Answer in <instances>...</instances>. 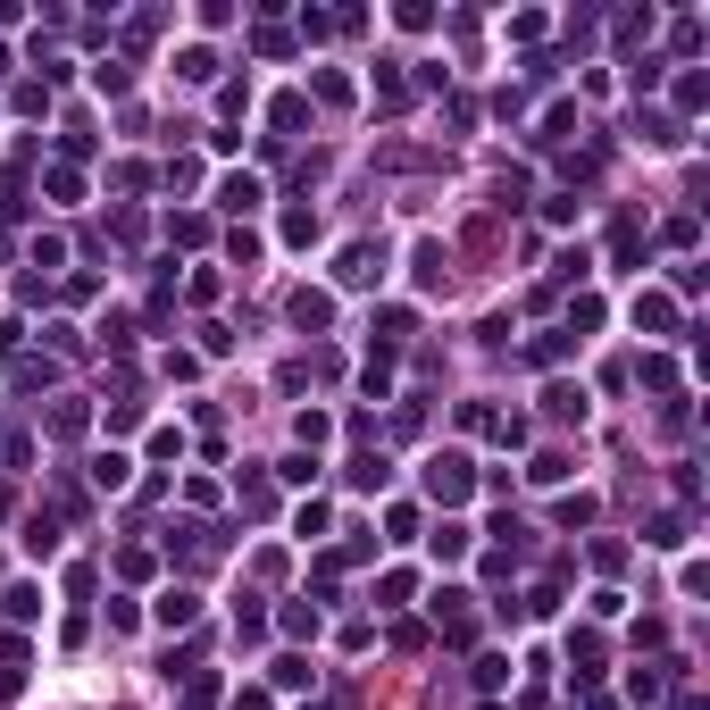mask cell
<instances>
[{
  "instance_id": "1",
  "label": "cell",
  "mask_w": 710,
  "mask_h": 710,
  "mask_svg": "<svg viewBox=\"0 0 710 710\" xmlns=\"http://www.w3.org/2000/svg\"><path fill=\"white\" fill-rule=\"evenodd\" d=\"M426 493H435L443 510L468 502V493H477V477H468V452H435V460H426Z\"/></svg>"
},
{
  "instance_id": "2",
  "label": "cell",
  "mask_w": 710,
  "mask_h": 710,
  "mask_svg": "<svg viewBox=\"0 0 710 710\" xmlns=\"http://www.w3.org/2000/svg\"><path fill=\"white\" fill-rule=\"evenodd\" d=\"M376 276H385V251H376V243H351V251L335 259V284H351V293H360V284H376Z\"/></svg>"
},
{
  "instance_id": "3",
  "label": "cell",
  "mask_w": 710,
  "mask_h": 710,
  "mask_svg": "<svg viewBox=\"0 0 710 710\" xmlns=\"http://www.w3.org/2000/svg\"><path fill=\"white\" fill-rule=\"evenodd\" d=\"M293 326H301V335L335 326V293H310V284H301V293H293Z\"/></svg>"
},
{
  "instance_id": "4",
  "label": "cell",
  "mask_w": 710,
  "mask_h": 710,
  "mask_svg": "<svg viewBox=\"0 0 710 710\" xmlns=\"http://www.w3.org/2000/svg\"><path fill=\"white\" fill-rule=\"evenodd\" d=\"M635 326H644V335H669V326H677V301L669 293H635Z\"/></svg>"
},
{
  "instance_id": "5",
  "label": "cell",
  "mask_w": 710,
  "mask_h": 710,
  "mask_svg": "<svg viewBox=\"0 0 710 710\" xmlns=\"http://www.w3.org/2000/svg\"><path fill=\"white\" fill-rule=\"evenodd\" d=\"M418 284H426V293H443V284H452V259H443V243H418Z\"/></svg>"
},
{
  "instance_id": "6",
  "label": "cell",
  "mask_w": 710,
  "mask_h": 710,
  "mask_svg": "<svg viewBox=\"0 0 710 710\" xmlns=\"http://www.w3.org/2000/svg\"><path fill=\"white\" fill-rule=\"evenodd\" d=\"M610 259H619V268H635V259H644V226H635V218L610 226Z\"/></svg>"
},
{
  "instance_id": "7",
  "label": "cell",
  "mask_w": 710,
  "mask_h": 710,
  "mask_svg": "<svg viewBox=\"0 0 710 710\" xmlns=\"http://www.w3.org/2000/svg\"><path fill=\"white\" fill-rule=\"evenodd\" d=\"M193 619H201V602L184 594V585H176V594H159V627H193Z\"/></svg>"
},
{
  "instance_id": "8",
  "label": "cell",
  "mask_w": 710,
  "mask_h": 710,
  "mask_svg": "<svg viewBox=\"0 0 710 710\" xmlns=\"http://www.w3.org/2000/svg\"><path fill=\"white\" fill-rule=\"evenodd\" d=\"M218 201H226V209H259V176H226Z\"/></svg>"
},
{
  "instance_id": "9",
  "label": "cell",
  "mask_w": 710,
  "mask_h": 710,
  "mask_svg": "<svg viewBox=\"0 0 710 710\" xmlns=\"http://www.w3.org/2000/svg\"><path fill=\"white\" fill-rule=\"evenodd\" d=\"M585 326H602V301H594V293H577V301H568V335L585 343Z\"/></svg>"
},
{
  "instance_id": "10",
  "label": "cell",
  "mask_w": 710,
  "mask_h": 710,
  "mask_svg": "<svg viewBox=\"0 0 710 710\" xmlns=\"http://www.w3.org/2000/svg\"><path fill=\"white\" fill-rule=\"evenodd\" d=\"M543 410H552V418H585V393L577 385H552V393H543Z\"/></svg>"
},
{
  "instance_id": "11",
  "label": "cell",
  "mask_w": 710,
  "mask_h": 710,
  "mask_svg": "<svg viewBox=\"0 0 710 710\" xmlns=\"http://www.w3.org/2000/svg\"><path fill=\"white\" fill-rule=\"evenodd\" d=\"M126 468H134L126 452H101V460H92V485H109V493H117V485H126Z\"/></svg>"
},
{
  "instance_id": "12",
  "label": "cell",
  "mask_w": 710,
  "mask_h": 710,
  "mask_svg": "<svg viewBox=\"0 0 710 710\" xmlns=\"http://www.w3.org/2000/svg\"><path fill=\"white\" fill-rule=\"evenodd\" d=\"M644 543H660V552H677V543H685V510H669V518H652V535Z\"/></svg>"
},
{
  "instance_id": "13",
  "label": "cell",
  "mask_w": 710,
  "mask_h": 710,
  "mask_svg": "<svg viewBox=\"0 0 710 710\" xmlns=\"http://www.w3.org/2000/svg\"><path fill=\"white\" fill-rule=\"evenodd\" d=\"M0 610H9V619H34L42 594H34V585H9V594H0Z\"/></svg>"
},
{
  "instance_id": "14",
  "label": "cell",
  "mask_w": 710,
  "mask_h": 710,
  "mask_svg": "<svg viewBox=\"0 0 710 710\" xmlns=\"http://www.w3.org/2000/svg\"><path fill=\"white\" fill-rule=\"evenodd\" d=\"M176 76H184V84H209V76H218V59H209V51H184Z\"/></svg>"
},
{
  "instance_id": "15",
  "label": "cell",
  "mask_w": 710,
  "mask_h": 710,
  "mask_svg": "<svg viewBox=\"0 0 710 710\" xmlns=\"http://www.w3.org/2000/svg\"><path fill=\"white\" fill-rule=\"evenodd\" d=\"M351 485H360V493H376V485H385V460H376V452H360V460H351Z\"/></svg>"
},
{
  "instance_id": "16",
  "label": "cell",
  "mask_w": 710,
  "mask_h": 710,
  "mask_svg": "<svg viewBox=\"0 0 710 710\" xmlns=\"http://www.w3.org/2000/svg\"><path fill=\"white\" fill-rule=\"evenodd\" d=\"M635 376H644V385H652V393H669V385H677V360H660V351H652V360H644V368H635Z\"/></svg>"
},
{
  "instance_id": "17",
  "label": "cell",
  "mask_w": 710,
  "mask_h": 710,
  "mask_svg": "<svg viewBox=\"0 0 710 710\" xmlns=\"http://www.w3.org/2000/svg\"><path fill=\"white\" fill-rule=\"evenodd\" d=\"M376 101H385V109H401V101H410V84H401L393 67H376Z\"/></svg>"
},
{
  "instance_id": "18",
  "label": "cell",
  "mask_w": 710,
  "mask_h": 710,
  "mask_svg": "<svg viewBox=\"0 0 710 710\" xmlns=\"http://www.w3.org/2000/svg\"><path fill=\"white\" fill-rule=\"evenodd\" d=\"M51 435H84V401H59V410H51Z\"/></svg>"
},
{
  "instance_id": "19",
  "label": "cell",
  "mask_w": 710,
  "mask_h": 710,
  "mask_svg": "<svg viewBox=\"0 0 710 710\" xmlns=\"http://www.w3.org/2000/svg\"><path fill=\"white\" fill-rule=\"evenodd\" d=\"M26 552H42V560L59 552V527H51V518H34V527H26Z\"/></svg>"
},
{
  "instance_id": "20",
  "label": "cell",
  "mask_w": 710,
  "mask_h": 710,
  "mask_svg": "<svg viewBox=\"0 0 710 710\" xmlns=\"http://www.w3.org/2000/svg\"><path fill=\"white\" fill-rule=\"evenodd\" d=\"M293 435H301V452H310V443H326V410H301V418H293Z\"/></svg>"
},
{
  "instance_id": "21",
  "label": "cell",
  "mask_w": 710,
  "mask_h": 710,
  "mask_svg": "<svg viewBox=\"0 0 710 710\" xmlns=\"http://www.w3.org/2000/svg\"><path fill=\"white\" fill-rule=\"evenodd\" d=\"M234 710H268V694H234Z\"/></svg>"
}]
</instances>
